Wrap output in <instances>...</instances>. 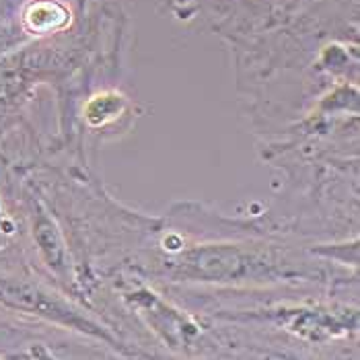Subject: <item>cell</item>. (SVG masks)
I'll use <instances>...</instances> for the list:
<instances>
[{
    "mask_svg": "<svg viewBox=\"0 0 360 360\" xmlns=\"http://www.w3.org/2000/svg\"><path fill=\"white\" fill-rule=\"evenodd\" d=\"M66 11L60 8L54 2H41V4H33L25 15V21L33 31H54V29L62 27L66 23Z\"/></svg>",
    "mask_w": 360,
    "mask_h": 360,
    "instance_id": "1",
    "label": "cell"
}]
</instances>
